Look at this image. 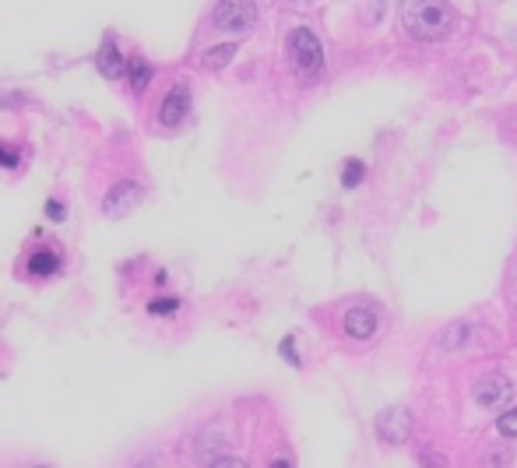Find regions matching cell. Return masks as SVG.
I'll use <instances>...</instances> for the list:
<instances>
[{
	"label": "cell",
	"instance_id": "cell-9",
	"mask_svg": "<svg viewBox=\"0 0 517 468\" xmlns=\"http://www.w3.org/2000/svg\"><path fill=\"white\" fill-rule=\"evenodd\" d=\"M96 67H99V74H102V78H124L127 61H124V53H120V46H117L113 39H106V42L99 46Z\"/></svg>",
	"mask_w": 517,
	"mask_h": 468
},
{
	"label": "cell",
	"instance_id": "cell-18",
	"mask_svg": "<svg viewBox=\"0 0 517 468\" xmlns=\"http://www.w3.org/2000/svg\"><path fill=\"white\" fill-rule=\"evenodd\" d=\"M0 166H7V169L18 166V152H14L11 145H0Z\"/></svg>",
	"mask_w": 517,
	"mask_h": 468
},
{
	"label": "cell",
	"instance_id": "cell-20",
	"mask_svg": "<svg viewBox=\"0 0 517 468\" xmlns=\"http://www.w3.org/2000/svg\"><path fill=\"white\" fill-rule=\"evenodd\" d=\"M212 465L215 468H243L240 458H212Z\"/></svg>",
	"mask_w": 517,
	"mask_h": 468
},
{
	"label": "cell",
	"instance_id": "cell-15",
	"mask_svg": "<svg viewBox=\"0 0 517 468\" xmlns=\"http://www.w3.org/2000/svg\"><path fill=\"white\" fill-rule=\"evenodd\" d=\"M465 338H472V324H451V332H447V338H444L440 345H444V349H461Z\"/></svg>",
	"mask_w": 517,
	"mask_h": 468
},
{
	"label": "cell",
	"instance_id": "cell-11",
	"mask_svg": "<svg viewBox=\"0 0 517 468\" xmlns=\"http://www.w3.org/2000/svg\"><path fill=\"white\" fill-rule=\"evenodd\" d=\"M236 57V46L232 42H222V46H215V50H208L204 57H201V64L208 67V70H222Z\"/></svg>",
	"mask_w": 517,
	"mask_h": 468
},
{
	"label": "cell",
	"instance_id": "cell-13",
	"mask_svg": "<svg viewBox=\"0 0 517 468\" xmlns=\"http://www.w3.org/2000/svg\"><path fill=\"white\" fill-rule=\"evenodd\" d=\"M352 4L359 7V14H362L366 25H377L384 18V7H388V0H352Z\"/></svg>",
	"mask_w": 517,
	"mask_h": 468
},
{
	"label": "cell",
	"instance_id": "cell-21",
	"mask_svg": "<svg viewBox=\"0 0 517 468\" xmlns=\"http://www.w3.org/2000/svg\"><path fill=\"white\" fill-rule=\"evenodd\" d=\"M282 356H286V360H289L292 367H296V363H299V356H296V349H292V338H286V342H282Z\"/></svg>",
	"mask_w": 517,
	"mask_h": 468
},
{
	"label": "cell",
	"instance_id": "cell-3",
	"mask_svg": "<svg viewBox=\"0 0 517 468\" xmlns=\"http://www.w3.org/2000/svg\"><path fill=\"white\" fill-rule=\"evenodd\" d=\"M258 22V4L254 0H219L215 7V29L222 33H247Z\"/></svg>",
	"mask_w": 517,
	"mask_h": 468
},
{
	"label": "cell",
	"instance_id": "cell-14",
	"mask_svg": "<svg viewBox=\"0 0 517 468\" xmlns=\"http://www.w3.org/2000/svg\"><path fill=\"white\" fill-rule=\"evenodd\" d=\"M366 176V166L359 163V159H345V169H342V187L345 191H352V187H359V180Z\"/></svg>",
	"mask_w": 517,
	"mask_h": 468
},
{
	"label": "cell",
	"instance_id": "cell-4",
	"mask_svg": "<svg viewBox=\"0 0 517 468\" xmlns=\"http://www.w3.org/2000/svg\"><path fill=\"white\" fill-rule=\"evenodd\" d=\"M145 201V187L137 180H120L106 198H102V211L109 219H127L130 211H137Z\"/></svg>",
	"mask_w": 517,
	"mask_h": 468
},
{
	"label": "cell",
	"instance_id": "cell-17",
	"mask_svg": "<svg viewBox=\"0 0 517 468\" xmlns=\"http://www.w3.org/2000/svg\"><path fill=\"white\" fill-rule=\"evenodd\" d=\"M180 310V300L176 296H159V300L148 303V314H155V317H165V314H176Z\"/></svg>",
	"mask_w": 517,
	"mask_h": 468
},
{
	"label": "cell",
	"instance_id": "cell-7",
	"mask_svg": "<svg viewBox=\"0 0 517 468\" xmlns=\"http://www.w3.org/2000/svg\"><path fill=\"white\" fill-rule=\"evenodd\" d=\"M187 109H191V92H187V85L169 89L165 99H162V109H159L162 127H180V124L187 120Z\"/></svg>",
	"mask_w": 517,
	"mask_h": 468
},
{
	"label": "cell",
	"instance_id": "cell-10",
	"mask_svg": "<svg viewBox=\"0 0 517 468\" xmlns=\"http://www.w3.org/2000/svg\"><path fill=\"white\" fill-rule=\"evenodd\" d=\"M124 74L130 78V89H134V92H145V89L152 85V78H155L152 64H148V61H141V57H134Z\"/></svg>",
	"mask_w": 517,
	"mask_h": 468
},
{
	"label": "cell",
	"instance_id": "cell-12",
	"mask_svg": "<svg viewBox=\"0 0 517 468\" xmlns=\"http://www.w3.org/2000/svg\"><path fill=\"white\" fill-rule=\"evenodd\" d=\"M29 271L39 275V278H42V275H53V271H61V257L50 254V250H39V254L29 257Z\"/></svg>",
	"mask_w": 517,
	"mask_h": 468
},
{
	"label": "cell",
	"instance_id": "cell-19",
	"mask_svg": "<svg viewBox=\"0 0 517 468\" xmlns=\"http://www.w3.org/2000/svg\"><path fill=\"white\" fill-rule=\"evenodd\" d=\"M46 215H50L53 222H64V219H67V208L61 204V201H46Z\"/></svg>",
	"mask_w": 517,
	"mask_h": 468
},
{
	"label": "cell",
	"instance_id": "cell-1",
	"mask_svg": "<svg viewBox=\"0 0 517 468\" xmlns=\"http://www.w3.org/2000/svg\"><path fill=\"white\" fill-rule=\"evenodd\" d=\"M398 18H401V29L419 42H440L454 25V11L447 0H401Z\"/></svg>",
	"mask_w": 517,
	"mask_h": 468
},
{
	"label": "cell",
	"instance_id": "cell-5",
	"mask_svg": "<svg viewBox=\"0 0 517 468\" xmlns=\"http://www.w3.org/2000/svg\"><path fill=\"white\" fill-rule=\"evenodd\" d=\"M472 395H475V401L483 405L485 412H500L511 401V395H514V384L503 373H485L483 380L472 388Z\"/></svg>",
	"mask_w": 517,
	"mask_h": 468
},
{
	"label": "cell",
	"instance_id": "cell-2",
	"mask_svg": "<svg viewBox=\"0 0 517 468\" xmlns=\"http://www.w3.org/2000/svg\"><path fill=\"white\" fill-rule=\"evenodd\" d=\"M289 61H292V67H296L299 74H306V78L321 74V67H324L321 39L310 33V29H292L289 33Z\"/></svg>",
	"mask_w": 517,
	"mask_h": 468
},
{
	"label": "cell",
	"instance_id": "cell-6",
	"mask_svg": "<svg viewBox=\"0 0 517 468\" xmlns=\"http://www.w3.org/2000/svg\"><path fill=\"white\" fill-rule=\"evenodd\" d=\"M412 434V416L405 408H388L377 416V436L388 444H405Z\"/></svg>",
	"mask_w": 517,
	"mask_h": 468
},
{
	"label": "cell",
	"instance_id": "cell-16",
	"mask_svg": "<svg viewBox=\"0 0 517 468\" xmlns=\"http://www.w3.org/2000/svg\"><path fill=\"white\" fill-rule=\"evenodd\" d=\"M496 434L500 436H517V408H511V412H500V419H496Z\"/></svg>",
	"mask_w": 517,
	"mask_h": 468
},
{
	"label": "cell",
	"instance_id": "cell-8",
	"mask_svg": "<svg viewBox=\"0 0 517 468\" xmlns=\"http://www.w3.org/2000/svg\"><path fill=\"white\" fill-rule=\"evenodd\" d=\"M342 328H345V334H349V338L366 342V338H373V334H377L381 321H377V314H373L370 306H356V310H349V314H345Z\"/></svg>",
	"mask_w": 517,
	"mask_h": 468
}]
</instances>
